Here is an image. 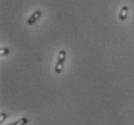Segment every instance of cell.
<instances>
[{"mask_svg": "<svg viewBox=\"0 0 134 125\" xmlns=\"http://www.w3.org/2000/svg\"><path fill=\"white\" fill-rule=\"evenodd\" d=\"M41 15H42V13H41V11H36V12L34 13L33 15H31L30 17L28 19V20H27V24L28 25H32V24H34L35 22L37 21V19L40 17Z\"/></svg>", "mask_w": 134, "mask_h": 125, "instance_id": "7a4b0ae2", "label": "cell"}, {"mask_svg": "<svg viewBox=\"0 0 134 125\" xmlns=\"http://www.w3.org/2000/svg\"><path fill=\"white\" fill-rule=\"evenodd\" d=\"M65 60H66V52L60 51L58 54V58H57V64L55 67V72L56 73H60L62 71L63 67H64Z\"/></svg>", "mask_w": 134, "mask_h": 125, "instance_id": "6da1fadb", "label": "cell"}, {"mask_svg": "<svg viewBox=\"0 0 134 125\" xmlns=\"http://www.w3.org/2000/svg\"><path fill=\"white\" fill-rule=\"evenodd\" d=\"M127 13H128V8L126 6H124L120 11V19L121 20H125L127 17Z\"/></svg>", "mask_w": 134, "mask_h": 125, "instance_id": "3957f363", "label": "cell"}, {"mask_svg": "<svg viewBox=\"0 0 134 125\" xmlns=\"http://www.w3.org/2000/svg\"><path fill=\"white\" fill-rule=\"evenodd\" d=\"M27 122H28V119L26 117H22L18 121H15L14 123H11V124H8V125H26Z\"/></svg>", "mask_w": 134, "mask_h": 125, "instance_id": "277c9868", "label": "cell"}, {"mask_svg": "<svg viewBox=\"0 0 134 125\" xmlns=\"http://www.w3.org/2000/svg\"><path fill=\"white\" fill-rule=\"evenodd\" d=\"M8 52H9V50H8V49H5V48H1V50H0L1 55H7Z\"/></svg>", "mask_w": 134, "mask_h": 125, "instance_id": "5b68a950", "label": "cell"}, {"mask_svg": "<svg viewBox=\"0 0 134 125\" xmlns=\"http://www.w3.org/2000/svg\"><path fill=\"white\" fill-rule=\"evenodd\" d=\"M0 116H0V123H2L4 119L6 118V115H5V114H1Z\"/></svg>", "mask_w": 134, "mask_h": 125, "instance_id": "8992f818", "label": "cell"}]
</instances>
